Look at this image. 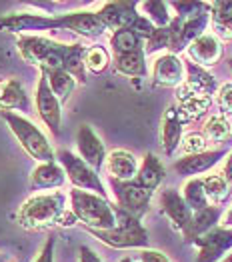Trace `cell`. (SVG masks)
Segmentation results:
<instances>
[{"label":"cell","mask_w":232,"mask_h":262,"mask_svg":"<svg viewBox=\"0 0 232 262\" xmlns=\"http://www.w3.org/2000/svg\"><path fill=\"white\" fill-rule=\"evenodd\" d=\"M2 118L30 158L38 162H56V154L38 126H34L28 118L20 116L18 112H2Z\"/></svg>","instance_id":"obj_3"},{"label":"cell","mask_w":232,"mask_h":262,"mask_svg":"<svg viewBox=\"0 0 232 262\" xmlns=\"http://www.w3.org/2000/svg\"><path fill=\"white\" fill-rule=\"evenodd\" d=\"M116 228L112 230H88L94 238L104 242L106 246L112 248H148V230L142 226L140 219L124 212L122 208L116 206Z\"/></svg>","instance_id":"obj_4"},{"label":"cell","mask_w":232,"mask_h":262,"mask_svg":"<svg viewBox=\"0 0 232 262\" xmlns=\"http://www.w3.org/2000/svg\"><path fill=\"white\" fill-rule=\"evenodd\" d=\"M140 8L144 10V16L152 22L156 28H166L174 16H170V4L160 2V0H150V2H140Z\"/></svg>","instance_id":"obj_33"},{"label":"cell","mask_w":232,"mask_h":262,"mask_svg":"<svg viewBox=\"0 0 232 262\" xmlns=\"http://www.w3.org/2000/svg\"><path fill=\"white\" fill-rule=\"evenodd\" d=\"M164 176H166V170H164L162 162L156 158V154L146 152L144 154V158H142V162H140L138 174H136L134 180H136L142 188H146V190H152V192H154V190L162 184Z\"/></svg>","instance_id":"obj_24"},{"label":"cell","mask_w":232,"mask_h":262,"mask_svg":"<svg viewBox=\"0 0 232 262\" xmlns=\"http://www.w3.org/2000/svg\"><path fill=\"white\" fill-rule=\"evenodd\" d=\"M110 46L114 56H122L128 52H136V50H144V40L132 30V28H122L112 32L110 36Z\"/></svg>","instance_id":"obj_28"},{"label":"cell","mask_w":232,"mask_h":262,"mask_svg":"<svg viewBox=\"0 0 232 262\" xmlns=\"http://www.w3.org/2000/svg\"><path fill=\"white\" fill-rule=\"evenodd\" d=\"M56 160H58V164L64 168L66 178L72 182L74 188L86 190V192H94L98 196L108 198V192H106L104 184H102L98 172L92 166H88L80 156H76V154L70 152V150H58L56 152Z\"/></svg>","instance_id":"obj_5"},{"label":"cell","mask_w":232,"mask_h":262,"mask_svg":"<svg viewBox=\"0 0 232 262\" xmlns=\"http://www.w3.org/2000/svg\"><path fill=\"white\" fill-rule=\"evenodd\" d=\"M56 40H50L46 36H36V34H24L16 40V48H18V54L22 56L24 62L32 66H40L50 58V54L58 48Z\"/></svg>","instance_id":"obj_15"},{"label":"cell","mask_w":232,"mask_h":262,"mask_svg":"<svg viewBox=\"0 0 232 262\" xmlns=\"http://www.w3.org/2000/svg\"><path fill=\"white\" fill-rule=\"evenodd\" d=\"M182 198H184V202L188 204V208L192 212H198V210L210 206V202L206 198V192H204L202 178H188L184 188H182Z\"/></svg>","instance_id":"obj_31"},{"label":"cell","mask_w":232,"mask_h":262,"mask_svg":"<svg viewBox=\"0 0 232 262\" xmlns=\"http://www.w3.org/2000/svg\"><path fill=\"white\" fill-rule=\"evenodd\" d=\"M160 210L170 220L172 228H176L180 234L186 230V226L192 220V214H194L176 188H164L160 192Z\"/></svg>","instance_id":"obj_14"},{"label":"cell","mask_w":232,"mask_h":262,"mask_svg":"<svg viewBox=\"0 0 232 262\" xmlns=\"http://www.w3.org/2000/svg\"><path fill=\"white\" fill-rule=\"evenodd\" d=\"M114 70L128 78H146V52L136 50L122 56H114Z\"/></svg>","instance_id":"obj_25"},{"label":"cell","mask_w":232,"mask_h":262,"mask_svg":"<svg viewBox=\"0 0 232 262\" xmlns=\"http://www.w3.org/2000/svg\"><path fill=\"white\" fill-rule=\"evenodd\" d=\"M188 122V116L180 110V106H168L164 116H162V128H160V138H162V148L166 156H172L176 148L182 142V126Z\"/></svg>","instance_id":"obj_17"},{"label":"cell","mask_w":232,"mask_h":262,"mask_svg":"<svg viewBox=\"0 0 232 262\" xmlns=\"http://www.w3.org/2000/svg\"><path fill=\"white\" fill-rule=\"evenodd\" d=\"M140 260L142 262H170L168 256L160 250H152V248H146L140 252Z\"/></svg>","instance_id":"obj_42"},{"label":"cell","mask_w":232,"mask_h":262,"mask_svg":"<svg viewBox=\"0 0 232 262\" xmlns=\"http://www.w3.org/2000/svg\"><path fill=\"white\" fill-rule=\"evenodd\" d=\"M218 108L222 114H232V82L218 88Z\"/></svg>","instance_id":"obj_41"},{"label":"cell","mask_w":232,"mask_h":262,"mask_svg":"<svg viewBox=\"0 0 232 262\" xmlns=\"http://www.w3.org/2000/svg\"><path fill=\"white\" fill-rule=\"evenodd\" d=\"M184 70H186V78H184V84L178 86V96L198 94V96L212 98V94L218 90V84L210 72H206L202 66L194 64L192 60H184Z\"/></svg>","instance_id":"obj_16"},{"label":"cell","mask_w":232,"mask_h":262,"mask_svg":"<svg viewBox=\"0 0 232 262\" xmlns=\"http://www.w3.org/2000/svg\"><path fill=\"white\" fill-rule=\"evenodd\" d=\"M228 66H230V68H232V58H230V60H228Z\"/></svg>","instance_id":"obj_50"},{"label":"cell","mask_w":232,"mask_h":262,"mask_svg":"<svg viewBox=\"0 0 232 262\" xmlns=\"http://www.w3.org/2000/svg\"><path fill=\"white\" fill-rule=\"evenodd\" d=\"M110 188L114 192L118 208L142 220L150 208V200L154 194L152 190L142 188L136 180H116V178H110Z\"/></svg>","instance_id":"obj_6"},{"label":"cell","mask_w":232,"mask_h":262,"mask_svg":"<svg viewBox=\"0 0 232 262\" xmlns=\"http://www.w3.org/2000/svg\"><path fill=\"white\" fill-rule=\"evenodd\" d=\"M208 22H210V8L204 10V12H200V14H196V16H192V18L182 20V46H184V50L196 38H200L202 34H206L204 30H206Z\"/></svg>","instance_id":"obj_32"},{"label":"cell","mask_w":232,"mask_h":262,"mask_svg":"<svg viewBox=\"0 0 232 262\" xmlns=\"http://www.w3.org/2000/svg\"><path fill=\"white\" fill-rule=\"evenodd\" d=\"M56 18L60 22V30L76 32L85 38H98L106 32V26L98 18V14L90 10H76V12L60 14Z\"/></svg>","instance_id":"obj_12"},{"label":"cell","mask_w":232,"mask_h":262,"mask_svg":"<svg viewBox=\"0 0 232 262\" xmlns=\"http://www.w3.org/2000/svg\"><path fill=\"white\" fill-rule=\"evenodd\" d=\"M138 160L136 156L128 150H112L106 156V170L110 178L116 180H134L138 174Z\"/></svg>","instance_id":"obj_22"},{"label":"cell","mask_w":232,"mask_h":262,"mask_svg":"<svg viewBox=\"0 0 232 262\" xmlns=\"http://www.w3.org/2000/svg\"><path fill=\"white\" fill-rule=\"evenodd\" d=\"M184 60L176 54H162L154 60L152 66V82L154 86H162V88H178L184 84Z\"/></svg>","instance_id":"obj_10"},{"label":"cell","mask_w":232,"mask_h":262,"mask_svg":"<svg viewBox=\"0 0 232 262\" xmlns=\"http://www.w3.org/2000/svg\"><path fill=\"white\" fill-rule=\"evenodd\" d=\"M222 262H232V252H230V254H228V256H226V258H224Z\"/></svg>","instance_id":"obj_48"},{"label":"cell","mask_w":232,"mask_h":262,"mask_svg":"<svg viewBox=\"0 0 232 262\" xmlns=\"http://www.w3.org/2000/svg\"><path fill=\"white\" fill-rule=\"evenodd\" d=\"M222 176L228 180V184L232 186V152H228V156H226V162H224V170H222Z\"/></svg>","instance_id":"obj_45"},{"label":"cell","mask_w":232,"mask_h":262,"mask_svg":"<svg viewBox=\"0 0 232 262\" xmlns=\"http://www.w3.org/2000/svg\"><path fill=\"white\" fill-rule=\"evenodd\" d=\"M34 262H54V238H46L43 250Z\"/></svg>","instance_id":"obj_43"},{"label":"cell","mask_w":232,"mask_h":262,"mask_svg":"<svg viewBox=\"0 0 232 262\" xmlns=\"http://www.w3.org/2000/svg\"><path fill=\"white\" fill-rule=\"evenodd\" d=\"M36 110L38 116L43 118V122L50 128L52 134H60V126H62V102L56 98V94L52 92V88L48 84V78L40 72L38 78V86H36Z\"/></svg>","instance_id":"obj_8"},{"label":"cell","mask_w":232,"mask_h":262,"mask_svg":"<svg viewBox=\"0 0 232 262\" xmlns=\"http://www.w3.org/2000/svg\"><path fill=\"white\" fill-rule=\"evenodd\" d=\"M204 136H206V140H214V142L228 140L232 136L228 118L224 114H214L210 120L204 124Z\"/></svg>","instance_id":"obj_35"},{"label":"cell","mask_w":232,"mask_h":262,"mask_svg":"<svg viewBox=\"0 0 232 262\" xmlns=\"http://www.w3.org/2000/svg\"><path fill=\"white\" fill-rule=\"evenodd\" d=\"M220 216H222V206H206L198 212L192 214V220L186 226V230L182 232V238L188 244H194L200 236H204L206 232H210L212 228L218 226L220 222Z\"/></svg>","instance_id":"obj_20"},{"label":"cell","mask_w":232,"mask_h":262,"mask_svg":"<svg viewBox=\"0 0 232 262\" xmlns=\"http://www.w3.org/2000/svg\"><path fill=\"white\" fill-rule=\"evenodd\" d=\"M230 138H232V136H230Z\"/></svg>","instance_id":"obj_51"},{"label":"cell","mask_w":232,"mask_h":262,"mask_svg":"<svg viewBox=\"0 0 232 262\" xmlns=\"http://www.w3.org/2000/svg\"><path fill=\"white\" fill-rule=\"evenodd\" d=\"M85 64L86 70H90L92 74H102L110 66V54L104 46H90L86 48Z\"/></svg>","instance_id":"obj_36"},{"label":"cell","mask_w":232,"mask_h":262,"mask_svg":"<svg viewBox=\"0 0 232 262\" xmlns=\"http://www.w3.org/2000/svg\"><path fill=\"white\" fill-rule=\"evenodd\" d=\"M40 30H60V22L56 16H44L32 12H16L0 18V32L24 36V32H40Z\"/></svg>","instance_id":"obj_9"},{"label":"cell","mask_w":232,"mask_h":262,"mask_svg":"<svg viewBox=\"0 0 232 262\" xmlns=\"http://www.w3.org/2000/svg\"><path fill=\"white\" fill-rule=\"evenodd\" d=\"M186 54H188V60H192L194 64L206 68V66L218 64L222 60L224 46H222V40L216 38L214 34H202L186 48Z\"/></svg>","instance_id":"obj_19"},{"label":"cell","mask_w":232,"mask_h":262,"mask_svg":"<svg viewBox=\"0 0 232 262\" xmlns=\"http://www.w3.org/2000/svg\"><path fill=\"white\" fill-rule=\"evenodd\" d=\"M64 180H66V172L58 162H40L30 174V186L34 190L60 188Z\"/></svg>","instance_id":"obj_23"},{"label":"cell","mask_w":232,"mask_h":262,"mask_svg":"<svg viewBox=\"0 0 232 262\" xmlns=\"http://www.w3.org/2000/svg\"><path fill=\"white\" fill-rule=\"evenodd\" d=\"M78 262H104L90 246H80L78 248Z\"/></svg>","instance_id":"obj_44"},{"label":"cell","mask_w":232,"mask_h":262,"mask_svg":"<svg viewBox=\"0 0 232 262\" xmlns=\"http://www.w3.org/2000/svg\"><path fill=\"white\" fill-rule=\"evenodd\" d=\"M86 46L82 44H66V54H64V70L78 82L86 84Z\"/></svg>","instance_id":"obj_27"},{"label":"cell","mask_w":232,"mask_h":262,"mask_svg":"<svg viewBox=\"0 0 232 262\" xmlns=\"http://www.w3.org/2000/svg\"><path fill=\"white\" fill-rule=\"evenodd\" d=\"M130 28H132V30H134V32H136V34H138V36H140V38H142L144 42H146L148 38L152 36V32L156 30V26H154L152 22L148 20L144 14H140V16L136 18V22H134V24H132Z\"/></svg>","instance_id":"obj_40"},{"label":"cell","mask_w":232,"mask_h":262,"mask_svg":"<svg viewBox=\"0 0 232 262\" xmlns=\"http://www.w3.org/2000/svg\"><path fill=\"white\" fill-rule=\"evenodd\" d=\"M120 262H134V260H132L130 256H126V258H122V260H120Z\"/></svg>","instance_id":"obj_49"},{"label":"cell","mask_w":232,"mask_h":262,"mask_svg":"<svg viewBox=\"0 0 232 262\" xmlns=\"http://www.w3.org/2000/svg\"><path fill=\"white\" fill-rule=\"evenodd\" d=\"M182 152H184V156L206 152V136L204 134H198V132L186 134L184 140H182Z\"/></svg>","instance_id":"obj_39"},{"label":"cell","mask_w":232,"mask_h":262,"mask_svg":"<svg viewBox=\"0 0 232 262\" xmlns=\"http://www.w3.org/2000/svg\"><path fill=\"white\" fill-rule=\"evenodd\" d=\"M210 22L216 38L232 40V2H210Z\"/></svg>","instance_id":"obj_26"},{"label":"cell","mask_w":232,"mask_h":262,"mask_svg":"<svg viewBox=\"0 0 232 262\" xmlns=\"http://www.w3.org/2000/svg\"><path fill=\"white\" fill-rule=\"evenodd\" d=\"M66 212V196L62 192L34 194L18 208V224L26 230H46L58 224Z\"/></svg>","instance_id":"obj_2"},{"label":"cell","mask_w":232,"mask_h":262,"mask_svg":"<svg viewBox=\"0 0 232 262\" xmlns=\"http://www.w3.org/2000/svg\"><path fill=\"white\" fill-rule=\"evenodd\" d=\"M76 148L80 158L88 166H92L96 172L106 164V148L104 142L98 138V134L92 130L90 124H80L76 132Z\"/></svg>","instance_id":"obj_11"},{"label":"cell","mask_w":232,"mask_h":262,"mask_svg":"<svg viewBox=\"0 0 232 262\" xmlns=\"http://www.w3.org/2000/svg\"><path fill=\"white\" fill-rule=\"evenodd\" d=\"M224 226H226V228H232V208L226 212V216H224Z\"/></svg>","instance_id":"obj_46"},{"label":"cell","mask_w":232,"mask_h":262,"mask_svg":"<svg viewBox=\"0 0 232 262\" xmlns=\"http://www.w3.org/2000/svg\"><path fill=\"white\" fill-rule=\"evenodd\" d=\"M30 112V98L18 78H0V112Z\"/></svg>","instance_id":"obj_21"},{"label":"cell","mask_w":232,"mask_h":262,"mask_svg":"<svg viewBox=\"0 0 232 262\" xmlns=\"http://www.w3.org/2000/svg\"><path fill=\"white\" fill-rule=\"evenodd\" d=\"M70 210L86 230H112L116 228V206L94 192L72 188L70 190Z\"/></svg>","instance_id":"obj_1"},{"label":"cell","mask_w":232,"mask_h":262,"mask_svg":"<svg viewBox=\"0 0 232 262\" xmlns=\"http://www.w3.org/2000/svg\"><path fill=\"white\" fill-rule=\"evenodd\" d=\"M138 6V2H106L96 14L106 26V30L116 32L122 28H130L136 22V18L140 16Z\"/></svg>","instance_id":"obj_13"},{"label":"cell","mask_w":232,"mask_h":262,"mask_svg":"<svg viewBox=\"0 0 232 262\" xmlns=\"http://www.w3.org/2000/svg\"><path fill=\"white\" fill-rule=\"evenodd\" d=\"M0 262H12V260H10L6 254H2V252H0Z\"/></svg>","instance_id":"obj_47"},{"label":"cell","mask_w":232,"mask_h":262,"mask_svg":"<svg viewBox=\"0 0 232 262\" xmlns=\"http://www.w3.org/2000/svg\"><path fill=\"white\" fill-rule=\"evenodd\" d=\"M178 100H180V110L188 116V120L200 118L212 104L210 96H198V94H184V96H178Z\"/></svg>","instance_id":"obj_34"},{"label":"cell","mask_w":232,"mask_h":262,"mask_svg":"<svg viewBox=\"0 0 232 262\" xmlns=\"http://www.w3.org/2000/svg\"><path fill=\"white\" fill-rule=\"evenodd\" d=\"M204 182V192L206 198L212 206H220L222 202H226L232 192V186L228 184V180L222 174H208L202 178Z\"/></svg>","instance_id":"obj_30"},{"label":"cell","mask_w":232,"mask_h":262,"mask_svg":"<svg viewBox=\"0 0 232 262\" xmlns=\"http://www.w3.org/2000/svg\"><path fill=\"white\" fill-rule=\"evenodd\" d=\"M170 8L176 12L178 18L186 20V18H192V16L208 10L210 4L208 2H170Z\"/></svg>","instance_id":"obj_38"},{"label":"cell","mask_w":232,"mask_h":262,"mask_svg":"<svg viewBox=\"0 0 232 262\" xmlns=\"http://www.w3.org/2000/svg\"><path fill=\"white\" fill-rule=\"evenodd\" d=\"M196 262H222L232 252V228L216 226L194 242Z\"/></svg>","instance_id":"obj_7"},{"label":"cell","mask_w":232,"mask_h":262,"mask_svg":"<svg viewBox=\"0 0 232 262\" xmlns=\"http://www.w3.org/2000/svg\"><path fill=\"white\" fill-rule=\"evenodd\" d=\"M40 72L48 78V84L52 88V92L56 94V98L64 104L70 98V94L74 92V88H76L78 82L64 68H60V70H40Z\"/></svg>","instance_id":"obj_29"},{"label":"cell","mask_w":232,"mask_h":262,"mask_svg":"<svg viewBox=\"0 0 232 262\" xmlns=\"http://www.w3.org/2000/svg\"><path fill=\"white\" fill-rule=\"evenodd\" d=\"M224 156H228L226 150H206L200 154H190V156H182L174 162V170L180 176L186 178H198V174L208 172L210 168H214Z\"/></svg>","instance_id":"obj_18"},{"label":"cell","mask_w":232,"mask_h":262,"mask_svg":"<svg viewBox=\"0 0 232 262\" xmlns=\"http://www.w3.org/2000/svg\"><path fill=\"white\" fill-rule=\"evenodd\" d=\"M170 48V28H156L152 32V36L144 42V52L146 54H154L158 50H168Z\"/></svg>","instance_id":"obj_37"}]
</instances>
